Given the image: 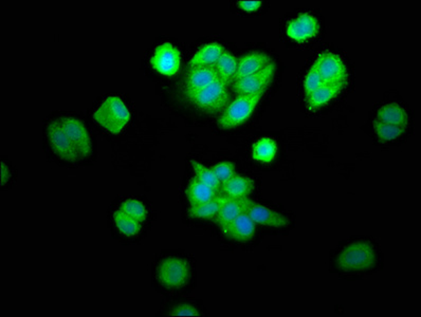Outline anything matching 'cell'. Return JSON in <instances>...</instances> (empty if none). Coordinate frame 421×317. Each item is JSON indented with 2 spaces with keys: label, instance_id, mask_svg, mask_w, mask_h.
<instances>
[{
  "label": "cell",
  "instance_id": "obj_17",
  "mask_svg": "<svg viewBox=\"0 0 421 317\" xmlns=\"http://www.w3.org/2000/svg\"><path fill=\"white\" fill-rule=\"evenodd\" d=\"M345 86L338 84H325L307 96V107L309 110H317L329 103L341 93Z\"/></svg>",
  "mask_w": 421,
  "mask_h": 317
},
{
  "label": "cell",
  "instance_id": "obj_21",
  "mask_svg": "<svg viewBox=\"0 0 421 317\" xmlns=\"http://www.w3.org/2000/svg\"><path fill=\"white\" fill-rule=\"evenodd\" d=\"M227 197L225 194H217L215 198L199 206H191L189 208V215L197 219H214L218 215L221 206L225 203Z\"/></svg>",
  "mask_w": 421,
  "mask_h": 317
},
{
  "label": "cell",
  "instance_id": "obj_10",
  "mask_svg": "<svg viewBox=\"0 0 421 317\" xmlns=\"http://www.w3.org/2000/svg\"><path fill=\"white\" fill-rule=\"evenodd\" d=\"M320 23L316 16L301 13L288 24L286 33L288 37L297 43H306L319 34Z\"/></svg>",
  "mask_w": 421,
  "mask_h": 317
},
{
  "label": "cell",
  "instance_id": "obj_2",
  "mask_svg": "<svg viewBox=\"0 0 421 317\" xmlns=\"http://www.w3.org/2000/svg\"><path fill=\"white\" fill-rule=\"evenodd\" d=\"M376 262V253L368 242H356L346 246L336 258V264L346 272L370 270Z\"/></svg>",
  "mask_w": 421,
  "mask_h": 317
},
{
  "label": "cell",
  "instance_id": "obj_30",
  "mask_svg": "<svg viewBox=\"0 0 421 317\" xmlns=\"http://www.w3.org/2000/svg\"><path fill=\"white\" fill-rule=\"evenodd\" d=\"M211 168H212L215 176H217V179L221 184L229 181L231 178L235 176L234 165L231 162H219Z\"/></svg>",
  "mask_w": 421,
  "mask_h": 317
},
{
  "label": "cell",
  "instance_id": "obj_7",
  "mask_svg": "<svg viewBox=\"0 0 421 317\" xmlns=\"http://www.w3.org/2000/svg\"><path fill=\"white\" fill-rule=\"evenodd\" d=\"M275 73V63H271L257 73L250 74L237 80L233 83V89L239 96H249V94L265 92L271 83Z\"/></svg>",
  "mask_w": 421,
  "mask_h": 317
},
{
  "label": "cell",
  "instance_id": "obj_11",
  "mask_svg": "<svg viewBox=\"0 0 421 317\" xmlns=\"http://www.w3.org/2000/svg\"><path fill=\"white\" fill-rule=\"evenodd\" d=\"M62 128L69 136L80 158H85L92 152V140L85 126L76 118H62L60 120Z\"/></svg>",
  "mask_w": 421,
  "mask_h": 317
},
{
  "label": "cell",
  "instance_id": "obj_29",
  "mask_svg": "<svg viewBox=\"0 0 421 317\" xmlns=\"http://www.w3.org/2000/svg\"><path fill=\"white\" fill-rule=\"evenodd\" d=\"M323 84L324 82L322 81L321 75H320L317 67L312 65L309 71L306 74L305 81H304V89H305L306 98L309 96L312 92L316 91L318 88L321 87Z\"/></svg>",
  "mask_w": 421,
  "mask_h": 317
},
{
  "label": "cell",
  "instance_id": "obj_14",
  "mask_svg": "<svg viewBox=\"0 0 421 317\" xmlns=\"http://www.w3.org/2000/svg\"><path fill=\"white\" fill-rule=\"evenodd\" d=\"M271 63V57L264 52H252V53L246 54L239 58V69H237L235 81L250 75V74L257 73Z\"/></svg>",
  "mask_w": 421,
  "mask_h": 317
},
{
  "label": "cell",
  "instance_id": "obj_22",
  "mask_svg": "<svg viewBox=\"0 0 421 317\" xmlns=\"http://www.w3.org/2000/svg\"><path fill=\"white\" fill-rule=\"evenodd\" d=\"M187 196L191 206H199L215 198L217 192L194 176L187 185Z\"/></svg>",
  "mask_w": 421,
  "mask_h": 317
},
{
  "label": "cell",
  "instance_id": "obj_26",
  "mask_svg": "<svg viewBox=\"0 0 421 317\" xmlns=\"http://www.w3.org/2000/svg\"><path fill=\"white\" fill-rule=\"evenodd\" d=\"M191 165H192L193 170H194L195 176L199 181L205 183V185L209 186L213 190H216L217 192L221 190V183L219 180L217 179V176H215L214 172L212 168L205 167L203 164L199 162L195 161V160H191Z\"/></svg>",
  "mask_w": 421,
  "mask_h": 317
},
{
  "label": "cell",
  "instance_id": "obj_16",
  "mask_svg": "<svg viewBox=\"0 0 421 317\" xmlns=\"http://www.w3.org/2000/svg\"><path fill=\"white\" fill-rule=\"evenodd\" d=\"M255 181L247 178V176H237L235 174L229 181L221 184V194L227 198H235V199H243L248 198L249 194L255 190Z\"/></svg>",
  "mask_w": 421,
  "mask_h": 317
},
{
  "label": "cell",
  "instance_id": "obj_23",
  "mask_svg": "<svg viewBox=\"0 0 421 317\" xmlns=\"http://www.w3.org/2000/svg\"><path fill=\"white\" fill-rule=\"evenodd\" d=\"M217 73L221 81H223L225 85H230L231 83H234L235 78H237V69H239V61L232 53L229 51L223 52L219 57L216 65Z\"/></svg>",
  "mask_w": 421,
  "mask_h": 317
},
{
  "label": "cell",
  "instance_id": "obj_31",
  "mask_svg": "<svg viewBox=\"0 0 421 317\" xmlns=\"http://www.w3.org/2000/svg\"><path fill=\"white\" fill-rule=\"evenodd\" d=\"M170 315L172 316H200L201 314L195 307L191 306V305H179L171 311Z\"/></svg>",
  "mask_w": 421,
  "mask_h": 317
},
{
  "label": "cell",
  "instance_id": "obj_9",
  "mask_svg": "<svg viewBox=\"0 0 421 317\" xmlns=\"http://www.w3.org/2000/svg\"><path fill=\"white\" fill-rule=\"evenodd\" d=\"M47 134L52 150L62 160L69 162L80 160L78 150L74 147V143L66 134L60 121L50 123L48 126Z\"/></svg>",
  "mask_w": 421,
  "mask_h": 317
},
{
  "label": "cell",
  "instance_id": "obj_6",
  "mask_svg": "<svg viewBox=\"0 0 421 317\" xmlns=\"http://www.w3.org/2000/svg\"><path fill=\"white\" fill-rule=\"evenodd\" d=\"M313 65L317 67L324 83L344 86L347 84V68L339 55L332 52H322L318 55Z\"/></svg>",
  "mask_w": 421,
  "mask_h": 317
},
{
  "label": "cell",
  "instance_id": "obj_20",
  "mask_svg": "<svg viewBox=\"0 0 421 317\" xmlns=\"http://www.w3.org/2000/svg\"><path fill=\"white\" fill-rule=\"evenodd\" d=\"M223 52H225V49L219 44H207V45L199 48L198 51L191 60L189 66L191 68L200 67V66H215Z\"/></svg>",
  "mask_w": 421,
  "mask_h": 317
},
{
  "label": "cell",
  "instance_id": "obj_19",
  "mask_svg": "<svg viewBox=\"0 0 421 317\" xmlns=\"http://www.w3.org/2000/svg\"><path fill=\"white\" fill-rule=\"evenodd\" d=\"M376 120L390 125L406 128L409 116L406 110L398 104H386L377 112Z\"/></svg>",
  "mask_w": 421,
  "mask_h": 317
},
{
  "label": "cell",
  "instance_id": "obj_15",
  "mask_svg": "<svg viewBox=\"0 0 421 317\" xmlns=\"http://www.w3.org/2000/svg\"><path fill=\"white\" fill-rule=\"evenodd\" d=\"M221 230L227 237L237 242H248L255 235V224L246 212H243Z\"/></svg>",
  "mask_w": 421,
  "mask_h": 317
},
{
  "label": "cell",
  "instance_id": "obj_32",
  "mask_svg": "<svg viewBox=\"0 0 421 317\" xmlns=\"http://www.w3.org/2000/svg\"><path fill=\"white\" fill-rule=\"evenodd\" d=\"M237 3H239L241 9L248 12L257 11L261 6V1H259V0H243V1H239Z\"/></svg>",
  "mask_w": 421,
  "mask_h": 317
},
{
  "label": "cell",
  "instance_id": "obj_5",
  "mask_svg": "<svg viewBox=\"0 0 421 317\" xmlns=\"http://www.w3.org/2000/svg\"><path fill=\"white\" fill-rule=\"evenodd\" d=\"M189 98L199 109L207 114L221 111L229 103L227 85L219 78Z\"/></svg>",
  "mask_w": 421,
  "mask_h": 317
},
{
  "label": "cell",
  "instance_id": "obj_28",
  "mask_svg": "<svg viewBox=\"0 0 421 317\" xmlns=\"http://www.w3.org/2000/svg\"><path fill=\"white\" fill-rule=\"evenodd\" d=\"M120 210L128 216L132 217L139 222H144L147 218V210L144 204L136 199L125 200L121 204Z\"/></svg>",
  "mask_w": 421,
  "mask_h": 317
},
{
  "label": "cell",
  "instance_id": "obj_8",
  "mask_svg": "<svg viewBox=\"0 0 421 317\" xmlns=\"http://www.w3.org/2000/svg\"><path fill=\"white\" fill-rule=\"evenodd\" d=\"M181 64L180 52L172 43H163L156 48L151 58V65L160 74L172 76L179 71Z\"/></svg>",
  "mask_w": 421,
  "mask_h": 317
},
{
  "label": "cell",
  "instance_id": "obj_25",
  "mask_svg": "<svg viewBox=\"0 0 421 317\" xmlns=\"http://www.w3.org/2000/svg\"><path fill=\"white\" fill-rule=\"evenodd\" d=\"M114 224L117 228L125 236L132 237L136 236L140 233L141 222L134 219L132 217L128 216L121 210H117L114 214Z\"/></svg>",
  "mask_w": 421,
  "mask_h": 317
},
{
  "label": "cell",
  "instance_id": "obj_1",
  "mask_svg": "<svg viewBox=\"0 0 421 317\" xmlns=\"http://www.w3.org/2000/svg\"><path fill=\"white\" fill-rule=\"evenodd\" d=\"M94 118L104 129L118 134L130 122V112L120 98L110 96L94 111Z\"/></svg>",
  "mask_w": 421,
  "mask_h": 317
},
{
  "label": "cell",
  "instance_id": "obj_12",
  "mask_svg": "<svg viewBox=\"0 0 421 317\" xmlns=\"http://www.w3.org/2000/svg\"><path fill=\"white\" fill-rule=\"evenodd\" d=\"M245 212L255 224H263L271 228H285L289 224L287 217L279 214L275 210L252 201L248 198Z\"/></svg>",
  "mask_w": 421,
  "mask_h": 317
},
{
  "label": "cell",
  "instance_id": "obj_4",
  "mask_svg": "<svg viewBox=\"0 0 421 317\" xmlns=\"http://www.w3.org/2000/svg\"><path fill=\"white\" fill-rule=\"evenodd\" d=\"M191 269L182 258L170 257L162 260L157 268V278L164 288L181 289L189 282Z\"/></svg>",
  "mask_w": 421,
  "mask_h": 317
},
{
  "label": "cell",
  "instance_id": "obj_18",
  "mask_svg": "<svg viewBox=\"0 0 421 317\" xmlns=\"http://www.w3.org/2000/svg\"><path fill=\"white\" fill-rule=\"evenodd\" d=\"M248 198L243 199H235V198H227L225 203L221 206L218 215L215 218V221L219 224L221 230L229 226L233 220L237 219L239 215L245 212L246 203Z\"/></svg>",
  "mask_w": 421,
  "mask_h": 317
},
{
  "label": "cell",
  "instance_id": "obj_27",
  "mask_svg": "<svg viewBox=\"0 0 421 317\" xmlns=\"http://www.w3.org/2000/svg\"><path fill=\"white\" fill-rule=\"evenodd\" d=\"M374 129L377 136L382 141H392V140L402 136L406 128L390 125V124L375 120Z\"/></svg>",
  "mask_w": 421,
  "mask_h": 317
},
{
  "label": "cell",
  "instance_id": "obj_24",
  "mask_svg": "<svg viewBox=\"0 0 421 317\" xmlns=\"http://www.w3.org/2000/svg\"><path fill=\"white\" fill-rule=\"evenodd\" d=\"M277 154V142L273 138L264 136L252 146V156L255 161L270 163L275 160Z\"/></svg>",
  "mask_w": 421,
  "mask_h": 317
},
{
  "label": "cell",
  "instance_id": "obj_13",
  "mask_svg": "<svg viewBox=\"0 0 421 317\" xmlns=\"http://www.w3.org/2000/svg\"><path fill=\"white\" fill-rule=\"evenodd\" d=\"M215 66H200L193 67L187 74V92L189 98L198 93L207 86L218 80Z\"/></svg>",
  "mask_w": 421,
  "mask_h": 317
},
{
  "label": "cell",
  "instance_id": "obj_3",
  "mask_svg": "<svg viewBox=\"0 0 421 317\" xmlns=\"http://www.w3.org/2000/svg\"><path fill=\"white\" fill-rule=\"evenodd\" d=\"M264 93L265 92L237 96L234 101L225 108L223 116L219 118V126L229 129V128H235L245 123L251 114L255 112Z\"/></svg>",
  "mask_w": 421,
  "mask_h": 317
}]
</instances>
